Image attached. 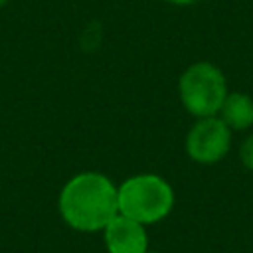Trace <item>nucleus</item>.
Returning <instances> with one entry per match:
<instances>
[{
  "mask_svg": "<svg viewBox=\"0 0 253 253\" xmlns=\"http://www.w3.org/2000/svg\"><path fill=\"white\" fill-rule=\"evenodd\" d=\"M168 2H172V4H176V6H188V4H194V2H198V0H168Z\"/></svg>",
  "mask_w": 253,
  "mask_h": 253,
  "instance_id": "nucleus-8",
  "label": "nucleus"
},
{
  "mask_svg": "<svg viewBox=\"0 0 253 253\" xmlns=\"http://www.w3.org/2000/svg\"><path fill=\"white\" fill-rule=\"evenodd\" d=\"M219 119L231 130H245L253 126V99L241 91L227 93L219 109Z\"/></svg>",
  "mask_w": 253,
  "mask_h": 253,
  "instance_id": "nucleus-6",
  "label": "nucleus"
},
{
  "mask_svg": "<svg viewBox=\"0 0 253 253\" xmlns=\"http://www.w3.org/2000/svg\"><path fill=\"white\" fill-rule=\"evenodd\" d=\"M6 4H8V0H0V8H2V6H6Z\"/></svg>",
  "mask_w": 253,
  "mask_h": 253,
  "instance_id": "nucleus-9",
  "label": "nucleus"
},
{
  "mask_svg": "<svg viewBox=\"0 0 253 253\" xmlns=\"http://www.w3.org/2000/svg\"><path fill=\"white\" fill-rule=\"evenodd\" d=\"M180 101L196 119L215 117L227 95V83L219 67L210 61L192 63L178 81Z\"/></svg>",
  "mask_w": 253,
  "mask_h": 253,
  "instance_id": "nucleus-3",
  "label": "nucleus"
},
{
  "mask_svg": "<svg viewBox=\"0 0 253 253\" xmlns=\"http://www.w3.org/2000/svg\"><path fill=\"white\" fill-rule=\"evenodd\" d=\"M57 208L69 227L83 233L103 231L105 225L119 215V192L105 174L81 172L65 182Z\"/></svg>",
  "mask_w": 253,
  "mask_h": 253,
  "instance_id": "nucleus-1",
  "label": "nucleus"
},
{
  "mask_svg": "<svg viewBox=\"0 0 253 253\" xmlns=\"http://www.w3.org/2000/svg\"><path fill=\"white\" fill-rule=\"evenodd\" d=\"M103 241L107 253H146L148 233L142 223L126 217L115 215L103 229Z\"/></svg>",
  "mask_w": 253,
  "mask_h": 253,
  "instance_id": "nucleus-5",
  "label": "nucleus"
},
{
  "mask_svg": "<svg viewBox=\"0 0 253 253\" xmlns=\"http://www.w3.org/2000/svg\"><path fill=\"white\" fill-rule=\"evenodd\" d=\"M239 158H241V164L247 170H253V134H249L241 142V146H239Z\"/></svg>",
  "mask_w": 253,
  "mask_h": 253,
  "instance_id": "nucleus-7",
  "label": "nucleus"
},
{
  "mask_svg": "<svg viewBox=\"0 0 253 253\" xmlns=\"http://www.w3.org/2000/svg\"><path fill=\"white\" fill-rule=\"evenodd\" d=\"M119 192V213L142 225L164 219L174 208V190L158 174H136L126 178Z\"/></svg>",
  "mask_w": 253,
  "mask_h": 253,
  "instance_id": "nucleus-2",
  "label": "nucleus"
},
{
  "mask_svg": "<svg viewBox=\"0 0 253 253\" xmlns=\"http://www.w3.org/2000/svg\"><path fill=\"white\" fill-rule=\"evenodd\" d=\"M231 146V128L219 117H204L194 123L186 136V152L194 162L215 164Z\"/></svg>",
  "mask_w": 253,
  "mask_h": 253,
  "instance_id": "nucleus-4",
  "label": "nucleus"
},
{
  "mask_svg": "<svg viewBox=\"0 0 253 253\" xmlns=\"http://www.w3.org/2000/svg\"><path fill=\"white\" fill-rule=\"evenodd\" d=\"M146 253H160V251H146Z\"/></svg>",
  "mask_w": 253,
  "mask_h": 253,
  "instance_id": "nucleus-10",
  "label": "nucleus"
}]
</instances>
